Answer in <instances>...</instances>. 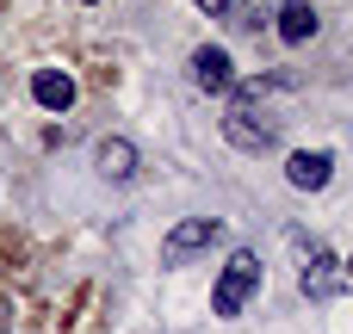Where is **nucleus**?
I'll return each mask as SVG.
<instances>
[{
  "mask_svg": "<svg viewBox=\"0 0 353 334\" xmlns=\"http://www.w3.org/2000/svg\"><path fill=\"white\" fill-rule=\"evenodd\" d=\"M223 143H230L236 155H267V149H279V118L261 105L254 87L230 99V112H223Z\"/></svg>",
  "mask_w": 353,
  "mask_h": 334,
  "instance_id": "obj_1",
  "label": "nucleus"
},
{
  "mask_svg": "<svg viewBox=\"0 0 353 334\" xmlns=\"http://www.w3.org/2000/svg\"><path fill=\"white\" fill-rule=\"evenodd\" d=\"M292 254H298V291H304L310 304H329V298H341V291H347L341 260H335V248H329L323 236L292 229Z\"/></svg>",
  "mask_w": 353,
  "mask_h": 334,
  "instance_id": "obj_2",
  "label": "nucleus"
},
{
  "mask_svg": "<svg viewBox=\"0 0 353 334\" xmlns=\"http://www.w3.org/2000/svg\"><path fill=\"white\" fill-rule=\"evenodd\" d=\"M254 291H261V254H254V248H236V254L223 260V273H217L211 310H217V316H242V310L254 304Z\"/></svg>",
  "mask_w": 353,
  "mask_h": 334,
  "instance_id": "obj_3",
  "label": "nucleus"
},
{
  "mask_svg": "<svg viewBox=\"0 0 353 334\" xmlns=\"http://www.w3.org/2000/svg\"><path fill=\"white\" fill-rule=\"evenodd\" d=\"M211 242H223V217H180V223L161 236V260L180 267V260H192V254L211 248Z\"/></svg>",
  "mask_w": 353,
  "mask_h": 334,
  "instance_id": "obj_4",
  "label": "nucleus"
},
{
  "mask_svg": "<svg viewBox=\"0 0 353 334\" xmlns=\"http://www.w3.org/2000/svg\"><path fill=\"white\" fill-rule=\"evenodd\" d=\"M335 180V149H292L285 155V186L292 192H323Z\"/></svg>",
  "mask_w": 353,
  "mask_h": 334,
  "instance_id": "obj_5",
  "label": "nucleus"
},
{
  "mask_svg": "<svg viewBox=\"0 0 353 334\" xmlns=\"http://www.w3.org/2000/svg\"><path fill=\"white\" fill-rule=\"evenodd\" d=\"M192 87L199 93H230L236 87V62H230L223 43H199L192 50Z\"/></svg>",
  "mask_w": 353,
  "mask_h": 334,
  "instance_id": "obj_6",
  "label": "nucleus"
},
{
  "mask_svg": "<svg viewBox=\"0 0 353 334\" xmlns=\"http://www.w3.org/2000/svg\"><path fill=\"white\" fill-rule=\"evenodd\" d=\"M93 167H99V180H112V186L137 180V143H130V136H99V143H93Z\"/></svg>",
  "mask_w": 353,
  "mask_h": 334,
  "instance_id": "obj_7",
  "label": "nucleus"
},
{
  "mask_svg": "<svg viewBox=\"0 0 353 334\" xmlns=\"http://www.w3.org/2000/svg\"><path fill=\"white\" fill-rule=\"evenodd\" d=\"M31 99H37L43 112H56V118H62V112L74 105V81H68L62 68H37V74H31Z\"/></svg>",
  "mask_w": 353,
  "mask_h": 334,
  "instance_id": "obj_8",
  "label": "nucleus"
},
{
  "mask_svg": "<svg viewBox=\"0 0 353 334\" xmlns=\"http://www.w3.org/2000/svg\"><path fill=\"white\" fill-rule=\"evenodd\" d=\"M279 37L285 43H310L316 37V6L310 0H285L279 6Z\"/></svg>",
  "mask_w": 353,
  "mask_h": 334,
  "instance_id": "obj_9",
  "label": "nucleus"
},
{
  "mask_svg": "<svg viewBox=\"0 0 353 334\" xmlns=\"http://www.w3.org/2000/svg\"><path fill=\"white\" fill-rule=\"evenodd\" d=\"M192 6H199V12H211V19H223V12H230L236 0H192Z\"/></svg>",
  "mask_w": 353,
  "mask_h": 334,
  "instance_id": "obj_10",
  "label": "nucleus"
},
{
  "mask_svg": "<svg viewBox=\"0 0 353 334\" xmlns=\"http://www.w3.org/2000/svg\"><path fill=\"white\" fill-rule=\"evenodd\" d=\"M341 279H347V291H353V254H347V260H341Z\"/></svg>",
  "mask_w": 353,
  "mask_h": 334,
  "instance_id": "obj_11",
  "label": "nucleus"
},
{
  "mask_svg": "<svg viewBox=\"0 0 353 334\" xmlns=\"http://www.w3.org/2000/svg\"><path fill=\"white\" fill-rule=\"evenodd\" d=\"M0 334H6V298H0Z\"/></svg>",
  "mask_w": 353,
  "mask_h": 334,
  "instance_id": "obj_12",
  "label": "nucleus"
}]
</instances>
